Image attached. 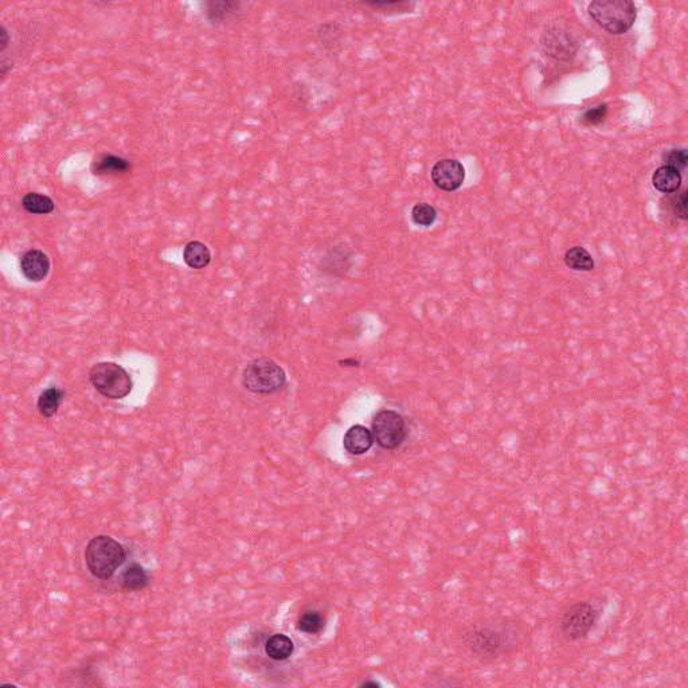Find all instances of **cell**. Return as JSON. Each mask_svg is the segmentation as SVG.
I'll list each match as a JSON object with an SVG mask.
<instances>
[{"label": "cell", "mask_w": 688, "mask_h": 688, "mask_svg": "<svg viewBox=\"0 0 688 688\" xmlns=\"http://www.w3.org/2000/svg\"><path fill=\"white\" fill-rule=\"evenodd\" d=\"M124 546L108 535H97L85 549V562L89 571L98 579H109L124 564Z\"/></svg>", "instance_id": "obj_1"}, {"label": "cell", "mask_w": 688, "mask_h": 688, "mask_svg": "<svg viewBox=\"0 0 688 688\" xmlns=\"http://www.w3.org/2000/svg\"><path fill=\"white\" fill-rule=\"evenodd\" d=\"M588 11L598 26L615 35L631 30L637 16L636 6L629 0H595Z\"/></svg>", "instance_id": "obj_2"}, {"label": "cell", "mask_w": 688, "mask_h": 688, "mask_svg": "<svg viewBox=\"0 0 688 688\" xmlns=\"http://www.w3.org/2000/svg\"><path fill=\"white\" fill-rule=\"evenodd\" d=\"M515 634L499 627H479L465 636V646L478 658L494 660L515 647Z\"/></svg>", "instance_id": "obj_3"}, {"label": "cell", "mask_w": 688, "mask_h": 688, "mask_svg": "<svg viewBox=\"0 0 688 688\" xmlns=\"http://www.w3.org/2000/svg\"><path fill=\"white\" fill-rule=\"evenodd\" d=\"M89 381L97 393L109 399H123L132 391V378L123 366L100 362L89 372Z\"/></svg>", "instance_id": "obj_4"}, {"label": "cell", "mask_w": 688, "mask_h": 688, "mask_svg": "<svg viewBox=\"0 0 688 688\" xmlns=\"http://www.w3.org/2000/svg\"><path fill=\"white\" fill-rule=\"evenodd\" d=\"M287 382V374L273 359L251 360L242 374L245 389L254 394H272Z\"/></svg>", "instance_id": "obj_5"}, {"label": "cell", "mask_w": 688, "mask_h": 688, "mask_svg": "<svg viewBox=\"0 0 688 688\" xmlns=\"http://www.w3.org/2000/svg\"><path fill=\"white\" fill-rule=\"evenodd\" d=\"M598 619V610L589 603H576L562 616L559 628L567 641H577L586 637Z\"/></svg>", "instance_id": "obj_6"}, {"label": "cell", "mask_w": 688, "mask_h": 688, "mask_svg": "<svg viewBox=\"0 0 688 688\" xmlns=\"http://www.w3.org/2000/svg\"><path fill=\"white\" fill-rule=\"evenodd\" d=\"M372 436L381 448L396 449L408 436L406 422L397 412L382 410L372 420Z\"/></svg>", "instance_id": "obj_7"}, {"label": "cell", "mask_w": 688, "mask_h": 688, "mask_svg": "<svg viewBox=\"0 0 688 688\" xmlns=\"http://www.w3.org/2000/svg\"><path fill=\"white\" fill-rule=\"evenodd\" d=\"M432 180L442 191H456L465 180V168L456 159H442L432 168Z\"/></svg>", "instance_id": "obj_8"}, {"label": "cell", "mask_w": 688, "mask_h": 688, "mask_svg": "<svg viewBox=\"0 0 688 688\" xmlns=\"http://www.w3.org/2000/svg\"><path fill=\"white\" fill-rule=\"evenodd\" d=\"M20 271L28 281L40 283L49 275L50 260L40 249H31L20 257Z\"/></svg>", "instance_id": "obj_9"}, {"label": "cell", "mask_w": 688, "mask_h": 688, "mask_svg": "<svg viewBox=\"0 0 688 688\" xmlns=\"http://www.w3.org/2000/svg\"><path fill=\"white\" fill-rule=\"evenodd\" d=\"M374 444L372 430L363 425H354L344 434V449L350 454L360 456L369 452Z\"/></svg>", "instance_id": "obj_10"}, {"label": "cell", "mask_w": 688, "mask_h": 688, "mask_svg": "<svg viewBox=\"0 0 688 688\" xmlns=\"http://www.w3.org/2000/svg\"><path fill=\"white\" fill-rule=\"evenodd\" d=\"M131 170V163L120 156L102 155L93 162L92 171L96 175H119L126 174Z\"/></svg>", "instance_id": "obj_11"}, {"label": "cell", "mask_w": 688, "mask_h": 688, "mask_svg": "<svg viewBox=\"0 0 688 688\" xmlns=\"http://www.w3.org/2000/svg\"><path fill=\"white\" fill-rule=\"evenodd\" d=\"M652 183L660 193L670 194L677 191L682 184V175L674 168L663 165L653 172Z\"/></svg>", "instance_id": "obj_12"}, {"label": "cell", "mask_w": 688, "mask_h": 688, "mask_svg": "<svg viewBox=\"0 0 688 688\" xmlns=\"http://www.w3.org/2000/svg\"><path fill=\"white\" fill-rule=\"evenodd\" d=\"M183 260L191 269H205L211 261V253L205 244L191 241L184 247Z\"/></svg>", "instance_id": "obj_13"}, {"label": "cell", "mask_w": 688, "mask_h": 688, "mask_svg": "<svg viewBox=\"0 0 688 688\" xmlns=\"http://www.w3.org/2000/svg\"><path fill=\"white\" fill-rule=\"evenodd\" d=\"M293 641L285 634H273L265 644L266 655L275 661H283L290 659L293 653Z\"/></svg>", "instance_id": "obj_14"}, {"label": "cell", "mask_w": 688, "mask_h": 688, "mask_svg": "<svg viewBox=\"0 0 688 688\" xmlns=\"http://www.w3.org/2000/svg\"><path fill=\"white\" fill-rule=\"evenodd\" d=\"M123 588L129 592H138L143 591L144 588L148 586L150 577L146 571V569L138 564H129L123 573L121 577Z\"/></svg>", "instance_id": "obj_15"}, {"label": "cell", "mask_w": 688, "mask_h": 688, "mask_svg": "<svg viewBox=\"0 0 688 688\" xmlns=\"http://www.w3.org/2000/svg\"><path fill=\"white\" fill-rule=\"evenodd\" d=\"M64 401V391L58 387L46 389L38 398V410L43 417L52 418L58 413V409Z\"/></svg>", "instance_id": "obj_16"}, {"label": "cell", "mask_w": 688, "mask_h": 688, "mask_svg": "<svg viewBox=\"0 0 688 688\" xmlns=\"http://www.w3.org/2000/svg\"><path fill=\"white\" fill-rule=\"evenodd\" d=\"M564 262L570 269L589 272L594 269V260L592 254L586 249L574 247L569 249L564 254Z\"/></svg>", "instance_id": "obj_17"}, {"label": "cell", "mask_w": 688, "mask_h": 688, "mask_svg": "<svg viewBox=\"0 0 688 688\" xmlns=\"http://www.w3.org/2000/svg\"><path fill=\"white\" fill-rule=\"evenodd\" d=\"M22 206L30 214L45 215L54 210V202L43 194L28 193L22 198Z\"/></svg>", "instance_id": "obj_18"}, {"label": "cell", "mask_w": 688, "mask_h": 688, "mask_svg": "<svg viewBox=\"0 0 688 688\" xmlns=\"http://www.w3.org/2000/svg\"><path fill=\"white\" fill-rule=\"evenodd\" d=\"M239 1H207V19L211 23H220L239 8Z\"/></svg>", "instance_id": "obj_19"}, {"label": "cell", "mask_w": 688, "mask_h": 688, "mask_svg": "<svg viewBox=\"0 0 688 688\" xmlns=\"http://www.w3.org/2000/svg\"><path fill=\"white\" fill-rule=\"evenodd\" d=\"M297 628L304 634H320L324 628V619L316 610H308L297 621Z\"/></svg>", "instance_id": "obj_20"}, {"label": "cell", "mask_w": 688, "mask_h": 688, "mask_svg": "<svg viewBox=\"0 0 688 688\" xmlns=\"http://www.w3.org/2000/svg\"><path fill=\"white\" fill-rule=\"evenodd\" d=\"M436 218L437 211L429 203H417L412 210V220L418 226H432Z\"/></svg>", "instance_id": "obj_21"}, {"label": "cell", "mask_w": 688, "mask_h": 688, "mask_svg": "<svg viewBox=\"0 0 688 688\" xmlns=\"http://www.w3.org/2000/svg\"><path fill=\"white\" fill-rule=\"evenodd\" d=\"M664 162L668 167L674 168L677 172L683 171L688 163L687 150L680 148V150H671L664 155Z\"/></svg>", "instance_id": "obj_22"}, {"label": "cell", "mask_w": 688, "mask_h": 688, "mask_svg": "<svg viewBox=\"0 0 688 688\" xmlns=\"http://www.w3.org/2000/svg\"><path fill=\"white\" fill-rule=\"evenodd\" d=\"M606 114H607V105L605 104L598 105L595 108L586 110L582 116V121H583V124L586 125L600 124L605 120Z\"/></svg>", "instance_id": "obj_23"}, {"label": "cell", "mask_w": 688, "mask_h": 688, "mask_svg": "<svg viewBox=\"0 0 688 688\" xmlns=\"http://www.w3.org/2000/svg\"><path fill=\"white\" fill-rule=\"evenodd\" d=\"M674 211L680 220H687V193L684 190L675 199Z\"/></svg>", "instance_id": "obj_24"}, {"label": "cell", "mask_w": 688, "mask_h": 688, "mask_svg": "<svg viewBox=\"0 0 688 688\" xmlns=\"http://www.w3.org/2000/svg\"><path fill=\"white\" fill-rule=\"evenodd\" d=\"M8 45V32L6 28H0V52H4Z\"/></svg>", "instance_id": "obj_25"}, {"label": "cell", "mask_w": 688, "mask_h": 688, "mask_svg": "<svg viewBox=\"0 0 688 688\" xmlns=\"http://www.w3.org/2000/svg\"><path fill=\"white\" fill-rule=\"evenodd\" d=\"M362 687H375V688H376V687H379V684H378V683H376V682H364V683H363V684H362Z\"/></svg>", "instance_id": "obj_26"}]
</instances>
